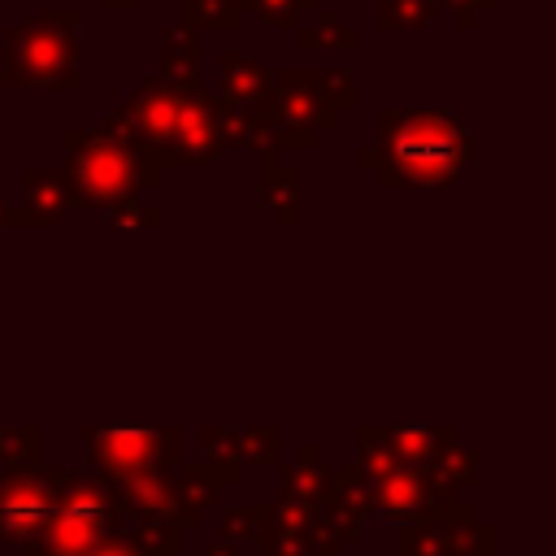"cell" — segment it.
Masks as SVG:
<instances>
[{
  "mask_svg": "<svg viewBox=\"0 0 556 556\" xmlns=\"http://www.w3.org/2000/svg\"><path fill=\"white\" fill-rule=\"evenodd\" d=\"M222 143H226V135H222V104L200 96V91H187L178 126H174V139H169V161L200 165V161H213Z\"/></svg>",
  "mask_w": 556,
  "mask_h": 556,
  "instance_id": "5b68a950",
  "label": "cell"
},
{
  "mask_svg": "<svg viewBox=\"0 0 556 556\" xmlns=\"http://www.w3.org/2000/svg\"><path fill=\"white\" fill-rule=\"evenodd\" d=\"M382 126V178L387 182H421L443 187L469 161V135L460 122L443 113H404L387 117Z\"/></svg>",
  "mask_w": 556,
  "mask_h": 556,
  "instance_id": "6da1fadb",
  "label": "cell"
},
{
  "mask_svg": "<svg viewBox=\"0 0 556 556\" xmlns=\"http://www.w3.org/2000/svg\"><path fill=\"white\" fill-rule=\"evenodd\" d=\"M308 4H317V0H265L261 13H265V22H291L295 9H308Z\"/></svg>",
  "mask_w": 556,
  "mask_h": 556,
  "instance_id": "8fae6325",
  "label": "cell"
},
{
  "mask_svg": "<svg viewBox=\"0 0 556 556\" xmlns=\"http://www.w3.org/2000/svg\"><path fill=\"white\" fill-rule=\"evenodd\" d=\"M65 200H70V187H65L61 174H52V169H30L26 174V204L39 222H56Z\"/></svg>",
  "mask_w": 556,
  "mask_h": 556,
  "instance_id": "ba28073f",
  "label": "cell"
},
{
  "mask_svg": "<svg viewBox=\"0 0 556 556\" xmlns=\"http://www.w3.org/2000/svg\"><path fill=\"white\" fill-rule=\"evenodd\" d=\"M222 61L230 65V70H226V91H230L239 104H248V100H256V96L265 91V70H261L256 61L235 56V52H226Z\"/></svg>",
  "mask_w": 556,
  "mask_h": 556,
  "instance_id": "9c48e42d",
  "label": "cell"
},
{
  "mask_svg": "<svg viewBox=\"0 0 556 556\" xmlns=\"http://www.w3.org/2000/svg\"><path fill=\"white\" fill-rule=\"evenodd\" d=\"M70 143V139H65ZM74 187L91 200V204H104L113 208L117 200H126L139 182V174L152 182V156L135 143H126L122 135L113 130H100V135H74Z\"/></svg>",
  "mask_w": 556,
  "mask_h": 556,
  "instance_id": "7a4b0ae2",
  "label": "cell"
},
{
  "mask_svg": "<svg viewBox=\"0 0 556 556\" xmlns=\"http://www.w3.org/2000/svg\"><path fill=\"white\" fill-rule=\"evenodd\" d=\"M100 447H109V456H113V460L135 465V460H143V447H152V434H135V430H109Z\"/></svg>",
  "mask_w": 556,
  "mask_h": 556,
  "instance_id": "30bf717a",
  "label": "cell"
},
{
  "mask_svg": "<svg viewBox=\"0 0 556 556\" xmlns=\"http://www.w3.org/2000/svg\"><path fill=\"white\" fill-rule=\"evenodd\" d=\"M109 4H135V0H109Z\"/></svg>",
  "mask_w": 556,
  "mask_h": 556,
  "instance_id": "7c38bea8",
  "label": "cell"
},
{
  "mask_svg": "<svg viewBox=\"0 0 556 556\" xmlns=\"http://www.w3.org/2000/svg\"><path fill=\"white\" fill-rule=\"evenodd\" d=\"M78 17H35L9 35V87H70L78 83Z\"/></svg>",
  "mask_w": 556,
  "mask_h": 556,
  "instance_id": "3957f363",
  "label": "cell"
},
{
  "mask_svg": "<svg viewBox=\"0 0 556 556\" xmlns=\"http://www.w3.org/2000/svg\"><path fill=\"white\" fill-rule=\"evenodd\" d=\"M48 513H52V500H48L43 486H17V491H9L4 504H0V526H4L9 534H26V530L39 526Z\"/></svg>",
  "mask_w": 556,
  "mask_h": 556,
  "instance_id": "52a82bcc",
  "label": "cell"
},
{
  "mask_svg": "<svg viewBox=\"0 0 556 556\" xmlns=\"http://www.w3.org/2000/svg\"><path fill=\"white\" fill-rule=\"evenodd\" d=\"M182 96L187 91H174V87H161L156 78H148L122 104V113L109 122V130H122L126 143H135V148H143L152 156L156 148H169L174 126H178V113H182Z\"/></svg>",
  "mask_w": 556,
  "mask_h": 556,
  "instance_id": "277c9868",
  "label": "cell"
},
{
  "mask_svg": "<svg viewBox=\"0 0 556 556\" xmlns=\"http://www.w3.org/2000/svg\"><path fill=\"white\" fill-rule=\"evenodd\" d=\"M96 526H100V500H96V495H74V500H65V504L56 508V517H52V543H56L61 552H78V547L91 543Z\"/></svg>",
  "mask_w": 556,
  "mask_h": 556,
  "instance_id": "8992f818",
  "label": "cell"
}]
</instances>
